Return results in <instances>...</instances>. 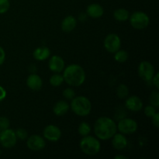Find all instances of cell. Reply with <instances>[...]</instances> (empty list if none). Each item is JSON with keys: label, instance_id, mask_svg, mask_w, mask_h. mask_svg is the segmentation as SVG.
<instances>
[{"label": "cell", "instance_id": "obj_28", "mask_svg": "<svg viewBox=\"0 0 159 159\" xmlns=\"http://www.w3.org/2000/svg\"><path fill=\"white\" fill-rule=\"evenodd\" d=\"M63 96L64 97H65L68 99H72L75 96V93L74 90L72 89H66L64 90L63 92Z\"/></svg>", "mask_w": 159, "mask_h": 159}, {"label": "cell", "instance_id": "obj_16", "mask_svg": "<svg viewBox=\"0 0 159 159\" xmlns=\"http://www.w3.org/2000/svg\"><path fill=\"white\" fill-rule=\"evenodd\" d=\"M87 13L93 18H99L103 14V9L99 4H91L87 8Z\"/></svg>", "mask_w": 159, "mask_h": 159}, {"label": "cell", "instance_id": "obj_6", "mask_svg": "<svg viewBox=\"0 0 159 159\" xmlns=\"http://www.w3.org/2000/svg\"><path fill=\"white\" fill-rule=\"evenodd\" d=\"M16 143V135L11 129L0 131V144L6 148H11Z\"/></svg>", "mask_w": 159, "mask_h": 159}, {"label": "cell", "instance_id": "obj_23", "mask_svg": "<svg viewBox=\"0 0 159 159\" xmlns=\"http://www.w3.org/2000/svg\"><path fill=\"white\" fill-rule=\"evenodd\" d=\"M114 58L116 61L123 63V62H125L127 60L128 54L125 51H117L116 52V54H115Z\"/></svg>", "mask_w": 159, "mask_h": 159}, {"label": "cell", "instance_id": "obj_18", "mask_svg": "<svg viewBox=\"0 0 159 159\" xmlns=\"http://www.w3.org/2000/svg\"><path fill=\"white\" fill-rule=\"evenodd\" d=\"M69 110V106L65 101H59L54 105L53 111L57 116H63Z\"/></svg>", "mask_w": 159, "mask_h": 159}, {"label": "cell", "instance_id": "obj_32", "mask_svg": "<svg viewBox=\"0 0 159 159\" xmlns=\"http://www.w3.org/2000/svg\"><path fill=\"white\" fill-rule=\"evenodd\" d=\"M5 57H6V54H5L4 50L2 49V48L0 47V65L3 64L5 61Z\"/></svg>", "mask_w": 159, "mask_h": 159}, {"label": "cell", "instance_id": "obj_12", "mask_svg": "<svg viewBox=\"0 0 159 159\" xmlns=\"http://www.w3.org/2000/svg\"><path fill=\"white\" fill-rule=\"evenodd\" d=\"M65 68L64 60L59 56H53L49 61V68L54 72L59 73L63 71Z\"/></svg>", "mask_w": 159, "mask_h": 159}, {"label": "cell", "instance_id": "obj_19", "mask_svg": "<svg viewBox=\"0 0 159 159\" xmlns=\"http://www.w3.org/2000/svg\"><path fill=\"white\" fill-rule=\"evenodd\" d=\"M50 56V50L46 47H40L37 48L34 52V58L38 61L46 60Z\"/></svg>", "mask_w": 159, "mask_h": 159}, {"label": "cell", "instance_id": "obj_11", "mask_svg": "<svg viewBox=\"0 0 159 159\" xmlns=\"http://www.w3.org/2000/svg\"><path fill=\"white\" fill-rule=\"evenodd\" d=\"M27 147L32 151H40L45 147V141L39 135H32L27 140Z\"/></svg>", "mask_w": 159, "mask_h": 159}, {"label": "cell", "instance_id": "obj_26", "mask_svg": "<svg viewBox=\"0 0 159 159\" xmlns=\"http://www.w3.org/2000/svg\"><path fill=\"white\" fill-rule=\"evenodd\" d=\"M9 0H0V13H5L7 12L9 9Z\"/></svg>", "mask_w": 159, "mask_h": 159}, {"label": "cell", "instance_id": "obj_5", "mask_svg": "<svg viewBox=\"0 0 159 159\" xmlns=\"http://www.w3.org/2000/svg\"><path fill=\"white\" fill-rule=\"evenodd\" d=\"M149 17L146 13L143 12H136L131 15L130 22L131 26L134 29L143 30L145 29L149 24Z\"/></svg>", "mask_w": 159, "mask_h": 159}, {"label": "cell", "instance_id": "obj_8", "mask_svg": "<svg viewBox=\"0 0 159 159\" xmlns=\"http://www.w3.org/2000/svg\"><path fill=\"white\" fill-rule=\"evenodd\" d=\"M120 39L116 34H109L104 40L105 48L110 53H116L120 48Z\"/></svg>", "mask_w": 159, "mask_h": 159}, {"label": "cell", "instance_id": "obj_2", "mask_svg": "<svg viewBox=\"0 0 159 159\" xmlns=\"http://www.w3.org/2000/svg\"><path fill=\"white\" fill-rule=\"evenodd\" d=\"M64 80L70 85L79 86L85 80V73L79 65H71L66 68L63 75Z\"/></svg>", "mask_w": 159, "mask_h": 159}, {"label": "cell", "instance_id": "obj_17", "mask_svg": "<svg viewBox=\"0 0 159 159\" xmlns=\"http://www.w3.org/2000/svg\"><path fill=\"white\" fill-rule=\"evenodd\" d=\"M76 26V20L71 16L65 17L61 23V29L65 32H71Z\"/></svg>", "mask_w": 159, "mask_h": 159}, {"label": "cell", "instance_id": "obj_25", "mask_svg": "<svg viewBox=\"0 0 159 159\" xmlns=\"http://www.w3.org/2000/svg\"><path fill=\"white\" fill-rule=\"evenodd\" d=\"M150 102L154 107H158L159 105V93L158 91H154L150 97Z\"/></svg>", "mask_w": 159, "mask_h": 159}, {"label": "cell", "instance_id": "obj_21", "mask_svg": "<svg viewBox=\"0 0 159 159\" xmlns=\"http://www.w3.org/2000/svg\"><path fill=\"white\" fill-rule=\"evenodd\" d=\"M116 94L120 99H125L126 97H127L129 94V89L127 85L124 84L120 85L116 89Z\"/></svg>", "mask_w": 159, "mask_h": 159}, {"label": "cell", "instance_id": "obj_33", "mask_svg": "<svg viewBox=\"0 0 159 159\" xmlns=\"http://www.w3.org/2000/svg\"><path fill=\"white\" fill-rule=\"evenodd\" d=\"M6 96V92L2 86H0V101L3 100Z\"/></svg>", "mask_w": 159, "mask_h": 159}, {"label": "cell", "instance_id": "obj_14", "mask_svg": "<svg viewBox=\"0 0 159 159\" xmlns=\"http://www.w3.org/2000/svg\"><path fill=\"white\" fill-rule=\"evenodd\" d=\"M126 107L131 111H139L143 107L142 101L138 96H131L126 101Z\"/></svg>", "mask_w": 159, "mask_h": 159}, {"label": "cell", "instance_id": "obj_4", "mask_svg": "<svg viewBox=\"0 0 159 159\" xmlns=\"http://www.w3.org/2000/svg\"><path fill=\"white\" fill-rule=\"evenodd\" d=\"M80 148L82 152L88 155H95L100 150V143L92 136H85L80 142Z\"/></svg>", "mask_w": 159, "mask_h": 159}, {"label": "cell", "instance_id": "obj_10", "mask_svg": "<svg viewBox=\"0 0 159 159\" xmlns=\"http://www.w3.org/2000/svg\"><path fill=\"white\" fill-rule=\"evenodd\" d=\"M43 136L50 141H57L61 136V131L54 125H49L45 127L43 130Z\"/></svg>", "mask_w": 159, "mask_h": 159}, {"label": "cell", "instance_id": "obj_9", "mask_svg": "<svg viewBox=\"0 0 159 159\" xmlns=\"http://www.w3.org/2000/svg\"><path fill=\"white\" fill-rule=\"evenodd\" d=\"M118 129L122 134H129L134 133L138 129V124L136 121L130 118H125L121 120L118 124Z\"/></svg>", "mask_w": 159, "mask_h": 159}, {"label": "cell", "instance_id": "obj_3", "mask_svg": "<svg viewBox=\"0 0 159 159\" xmlns=\"http://www.w3.org/2000/svg\"><path fill=\"white\" fill-rule=\"evenodd\" d=\"M71 107L73 112L80 116H85L89 114L92 109L91 102L85 96L73 98Z\"/></svg>", "mask_w": 159, "mask_h": 159}, {"label": "cell", "instance_id": "obj_34", "mask_svg": "<svg viewBox=\"0 0 159 159\" xmlns=\"http://www.w3.org/2000/svg\"><path fill=\"white\" fill-rule=\"evenodd\" d=\"M153 84L156 86L157 89L159 88V82H158V73H157L155 76H153Z\"/></svg>", "mask_w": 159, "mask_h": 159}, {"label": "cell", "instance_id": "obj_1", "mask_svg": "<svg viewBox=\"0 0 159 159\" xmlns=\"http://www.w3.org/2000/svg\"><path fill=\"white\" fill-rule=\"evenodd\" d=\"M94 131L99 139L108 140L116 133V125L110 118L100 117L95 124Z\"/></svg>", "mask_w": 159, "mask_h": 159}, {"label": "cell", "instance_id": "obj_30", "mask_svg": "<svg viewBox=\"0 0 159 159\" xmlns=\"http://www.w3.org/2000/svg\"><path fill=\"white\" fill-rule=\"evenodd\" d=\"M144 113H145L146 116H148V117H152V116L156 113V110H155V107H154L148 106V107H147L144 109Z\"/></svg>", "mask_w": 159, "mask_h": 159}, {"label": "cell", "instance_id": "obj_31", "mask_svg": "<svg viewBox=\"0 0 159 159\" xmlns=\"http://www.w3.org/2000/svg\"><path fill=\"white\" fill-rule=\"evenodd\" d=\"M152 118V122H153V124L157 127V128H158L159 127V113H156Z\"/></svg>", "mask_w": 159, "mask_h": 159}, {"label": "cell", "instance_id": "obj_27", "mask_svg": "<svg viewBox=\"0 0 159 159\" xmlns=\"http://www.w3.org/2000/svg\"><path fill=\"white\" fill-rule=\"evenodd\" d=\"M9 127V120L5 116L0 117V131L6 130Z\"/></svg>", "mask_w": 159, "mask_h": 159}, {"label": "cell", "instance_id": "obj_35", "mask_svg": "<svg viewBox=\"0 0 159 159\" xmlns=\"http://www.w3.org/2000/svg\"><path fill=\"white\" fill-rule=\"evenodd\" d=\"M115 158L116 159H118V158H127V157H125V156H123V155H118V156H116L115 157Z\"/></svg>", "mask_w": 159, "mask_h": 159}, {"label": "cell", "instance_id": "obj_7", "mask_svg": "<svg viewBox=\"0 0 159 159\" xmlns=\"http://www.w3.org/2000/svg\"><path fill=\"white\" fill-rule=\"evenodd\" d=\"M138 74L143 80L147 81V82L152 80V78L155 75V69H154L153 65L148 61L141 62L138 68Z\"/></svg>", "mask_w": 159, "mask_h": 159}, {"label": "cell", "instance_id": "obj_22", "mask_svg": "<svg viewBox=\"0 0 159 159\" xmlns=\"http://www.w3.org/2000/svg\"><path fill=\"white\" fill-rule=\"evenodd\" d=\"M79 132L83 137L89 134V133L91 132V127H90L89 124L85 122H82L79 127Z\"/></svg>", "mask_w": 159, "mask_h": 159}, {"label": "cell", "instance_id": "obj_24", "mask_svg": "<svg viewBox=\"0 0 159 159\" xmlns=\"http://www.w3.org/2000/svg\"><path fill=\"white\" fill-rule=\"evenodd\" d=\"M64 82V78L63 76L59 74L54 75L51 77L50 79V83L53 85V86H59L62 84Z\"/></svg>", "mask_w": 159, "mask_h": 159}, {"label": "cell", "instance_id": "obj_29", "mask_svg": "<svg viewBox=\"0 0 159 159\" xmlns=\"http://www.w3.org/2000/svg\"><path fill=\"white\" fill-rule=\"evenodd\" d=\"M16 135L17 138H19L21 140H25L27 138V132L25 129L23 128H19L16 132Z\"/></svg>", "mask_w": 159, "mask_h": 159}, {"label": "cell", "instance_id": "obj_15", "mask_svg": "<svg viewBox=\"0 0 159 159\" xmlns=\"http://www.w3.org/2000/svg\"><path fill=\"white\" fill-rule=\"evenodd\" d=\"M113 146L114 148L117 150H122L124 149L127 145V141L125 137L120 134H115L113 135V139L112 141Z\"/></svg>", "mask_w": 159, "mask_h": 159}, {"label": "cell", "instance_id": "obj_20", "mask_svg": "<svg viewBox=\"0 0 159 159\" xmlns=\"http://www.w3.org/2000/svg\"><path fill=\"white\" fill-rule=\"evenodd\" d=\"M113 16L119 21H125L129 18V12L125 9H118L113 12Z\"/></svg>", "mask_w": 159, "mask_h": 159}, {"label": "cell", "instance_id": "obj_13", "mask_svg": "<svg viewBox=\"0 0 159 159\" xmlns=\"http://www.w3.org/2000/svg\"><path fill=\"white\" fill-rule=\"evenodd\" d=\"M26 84L30 89L34 90V91H38L41 89L43 82L40 76L36 74H32L27 78Z\"/></svg>", "mask_w": 159, "mask_h": 159}]
</instances>
